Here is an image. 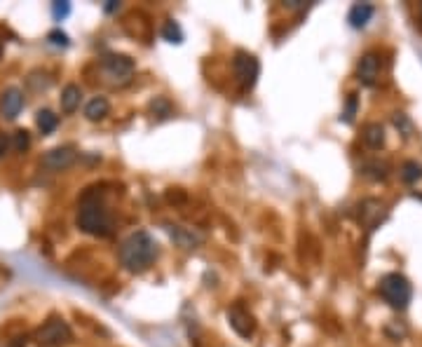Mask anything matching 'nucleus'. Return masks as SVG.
Instances as JSON below:
<instances>
[{"instance_id": "0eeeda50", "label": "nucleus", "mask_w": 422, "mask_h": 347, "mask_svg": "<svg viewBox=\"0 0 422 347\" xmlns=\"http://www.w3.org/2000/svg\"><path fill=\"white\" fill-rule=\"evenodd\" d=\"M359 223L364 225L366 230H375L378 225L387 218V205L380 200H375V197H369V200H364L359 205Z\"/></svg>"}, {"instance_id": "393cba45", "label": "nucleus", "mask_w": 422, "mask_h": 347, "mask_svg": "<svg viewBox=\"0 0 422 347\" xmlns=\"http://www.w3.org/2000/svg\"><path fill=\"white\" fill-rule=\"evenodd\" d=\"M354 113H357V97L350 94V99H347V108H345V113H343V120H345V123H352V120H354Z\"/></svg>"}, {"instance_id": "1a4fd4ad", "label": "nucleus", "mask_w": 422, "mask_h": 347, "mask_svg": "<svg viewBox=\"0 0 422 347\" xmlns=\"http://www.w3.org/2000/svg\"><path fill=\"white\" fill-rule=\"evenodd\" d=\"M228 322H230V326L237 331V335H242V338H251V335L256 333V319L249 310H244L242 305L230 307Z\"/></svg>"}, {"instance_id": "412c9836", "label": "nucleus", "mask_w": 422, "mask_h": 347, "mask_svg": "<svg viewBox=\"0 0 422 347\" xmlns=\"http://www.w3.org/2000/svg\"><path fill=\"white\" fill-rule=\"evenodd\" d=\"M12 148L16 153H26L31 148V134L26 129H16L12 134Z\"/></svg>"}, {"instance_id": "f8f14e48", "label": "nucleus", "mask_w": 422, "mask_h": 347, "mask_svg": "<svg viewBox=\"0 0 422 347\" xmlns=\"http://www.w3.org/2000/svg\"><path fill=\"white\" fill-rule=\"evenodd\" d=\"M164 230H167V235L174 240V244H179L181 249H197L202 244V240H205L193 228H183V225H164Z\"/></svg>"}, {"instance_id": "9b49d317", "label": "nucleus", "mask_w": 422, "mask_h": 347, "mask_svg": "<svg viewBox=\"0 0 422 347\" xmlns=\"http://www.w3.org/2000/svg\"><path fill=\"white\" fill-rule=\"evenodd\" d=\"M357 75L361 80V85L366 87H373L378 78H380V57L375 52H366L359 62V68H357Z\"/></svg>"}, {"instance_id": "6e6552de", "label": "nucleus", "mask_w": 422, "mask_h": 347, "mask_svg": "<svg viewBox=\"0 0 422 347\" xmlns=\"http://www.w3.org/2000/svg\"><path fill=\"white\" fill-rule=\"evenodd\" d=\"M75 157H78V153H75L73 146H59L42 155V167L49 169V172H64L75 162Z\"/></svg>"}, {"instance_id": "20e7f679", "label": "nucleus", "mask_w": 422, "mask_h": 347, "mask_svg": "<svg viewBox=\"0 0 422 347\" xmlns=\"http://www.w3.org/2000/svg\"><path fill=\"white\" fill-rule=\"evenodd\" d=\"M36 340L40 347H64L73 340L68 322L62 317H49L45 324L36 331Z\"/></svg>"}, {"instance_id": "9d476101", "label": "nucleus", "mask_w": 422, "mask_h": 347, "mask_svg": "<svg viewBox=\"0 0 422 347\" xmlns=\"http://www.w3.org/2000/svg\"><path fill=\"white\" fill-rule=\"evenodd\" d=\"M24 108V92L19 87H8L0 97V113L5 120H16V115Z\"/></svg>"}, {"instance_id": "39448f33", "label": "nucleus", "mask_w": 422, "mask_h": 347, "mask_svg": "<svg viewBox=\"0 0 422 347\" xmlns=\"http://www.w3.org/2000/svg\"><path fill=\"white\" fill-rule=\"evenodd\" d=\"M233 70H235V78H237L239 87H242V90H251L261 75V64L254 54L239 49L233 59Z\"/></svg>"}, {"instance_id": "6ab92c4d", "label": "nucleus", "mask_w": 422, "mask_h": 347, "mask_svg": "<svg viewBox=\"0 0 422 347\" xmlns=\"http://www.w3.org/2000/svg\"><path fill=\"white\" fill-rule=\"evenodd\" d=\"M401 179L404 183H418V181L422 179V164L415 162V159H408V162L401 164Z\"/></svg>"}, {"instance_id": "f257e3e1", "label": "nucleus", "mask_w": 422, "mask_h": 347, "mask_svg": "<svg viewBox=\"0 0 422 347\" xmlns=\"http://www.w3.org/2000/svg\"><path fill=\"white\" fill-rule=\"evenodd\" d=\"M160 246L153 240L150 235L139 230V233H131L127 240L120 244V263L129 270V272H144L155 263Z\"/></svg>"}, {"instance_id": "cd10ccee", "label": "nucleus", "mask_w": 422, "mask_h": 347, "mask_svg": "<svg viewBox=\"0 0 422 347\" xmlns=\"http://www.w3.org/2000/svg\"><path fill=\"white\" fill-rule=\"evenodd\" d=\"M115 10H120V3H115V0H108L106 12H115Z\"/></svg>"}, {"instance_id": "7ed1b4c3", "label": "nucleus", "mask_w": 422, "mask_h": 347, "mask_svg": "<svg viewBox=\"0 0 422 347\" xmlns=\"http://www.w3.org/2000/svg\"><path fill=\"white\" fill-rule=\"evenodd\" d=\"M380 296L394 310H406L410 298H413V286H410V282L404 274L387 272L380 279Z\"/></svg>"}, {"instance_id": "423d86ee", "label": "nucleus", "mask_w": 422, "mask_h": 347, "mask_svg": "<svg viewBox=\"0 0 422 347\" xmlns=\"http://www.w3.org/2000/svg\"><path fill=\"white\" fill-rule=\"evenodd\" d=\"M101 68L113 82H127L134 75V59H129L127 54H106Z\"/></svg>"}, {"instance_id": "b1692460", "label": "nucleus", "mask_w": 422, "mask_h": 347, "mask_svg": "<svg viewBox=\"0 0 422 347\" xmlns=\"http://www.w3.org/2000/svg\"><path fill=\"white\" fill-rule=\"evenodd\" d=\"M52 14H54V19L57 21L66 19V16L70 14V3H54L52 5Z\"/></svg>"}, {"instance_id": "5701e85b", "label": "nucleus", "mask_w": 422, "mask_h": 347, "mask_svg": "<svg viewBox=\"0 0 422 347\" xmlns=\"http://www.w3.org/2000/svg\"><path fill=\"white\" fill-rule=\"evenodd\" d=\"M47 40L52 42V45H57V47H68V36H66L64 31H59V29L49 31Z\"/></svg>"}, {"instance_id": "c85d7f7f", "label": "nucleus", "mask_w": 422, "mask_h": 347, "mask_svg": "<svg viewBox=\"0 0 422 347\" xmlns=\"http://www.w3.org/2000/svg\"><path fill=\"white\" fill-rule=\"evenodd\" d=\"M420 16H422V5H420Z\"/></svg>"}, {"instance_id": "4be33fe9", "label": "nucleus", "mask_w": 422, "mask_h": 347, "mask_svg": "<svg viewBox=\"0 0 422 347\" xmlns=\"http://www.w3.org/2000/svg\"><path fill=\"white\" fill-rule=\"evenodd\" d=\"M392 123H394V127H397V129L401 131L404 136H410V131H413V125H410V120H408L406 113H394Z\"/></svg>"}, {"instance_id": "f3484780", "label": "nucleus", "mask_w": 422, "mask_h": 347, "mask_svg": "<svg viewBox=\"0 0 422 347\" xmlns=\"http://www.w3.org/2000/svg\"><path fill=\"white\" fill-rule=\"evenodd\" d=\"M361 174L366 179H373V181H385L390 176V164L387 162H380V159H373V162H366L361 167Z\"/></svg>"}, {"instance_id": "dca6fc26", "label": "nucleus", "mask_w": 422, "mask_h": 347, "mask_svg": "<svg viewBox=\"0 0 422 347\" xmlns=\"http://www.w3.org/2000/svg\"><path fill=\"white\" fill-rule=\"evenodd\" d=\"M80 99H82V92H80L78 85H66L64 92H62V99H59L62 111L64 113H73L75 108L80 106Z\"/></svg>"}, {"instance_id": "a211bd4d", "label": "nucleus", "mask_w": 422, "mask_h": 347, "mask_svg": "<svg viewBox=\"0 0 422 347\" xmlns=\"http://www.w3.org/2000/svg\"><path fill=\"white\" fill-rule=\"evenodd\" d=\"M36 125L42 134H52L59 125V115H54L49 108H42V111H38V115H36Z\"/></svg>"}, {"instance_id": "bb28decb", "label": "nucleus", "mask_w": 422, "mask_h": 347, "mask_svg": "<svg viewBox=\"0 0 422 347\" xmlns=\"http://www.w3.org/2000/svg\"><path fill=\"white\" fill-rule=\"evenodd\" d=\"M284 5H287L289 10H305V8H308L303 0H289V3H284Z\"/></svg>"}, {"instance_id": "4468645a", "label": "nucleus", "mask_w": 422, "mask_h": 347, "mask_svg": "<svg viewBox=\"0 0 422 347\" xmlns=\"http://www.w3.org/2000/svg\"><path fill=\"white\" fill-rule=\"evenodd\" d=\"M111 111V103H108L106 97H94L90 103L85 106V118L92 120V123H98V120H103Z\"/></svg>"}, {"instance_id": "a878e982", "label": "nucleus", "mask_w": 422, "mask_h": 347, "mask_svg": "<svg viewBox=\"0 0 422 347\" xmlns=\"http://www.w3.org/2000/svg\"><path fill=\"white\" fill-rule=\"evenodd\" d=\"M10 148H12V139H10L8 134H3V131H0V159L8 155Z\"/></svg>"}, {"instance_id": "f03ea898", "label": "nucleus", "mask_w": 422, "mask_h": 347, "mask_svg": "<svg viewBox=\"0 0 422 347\" xmlns=\"http://www.w3.org/2000/svg\"><path fill=\"white\" fill-rule=\"evenodd\" d=\"M78 228L87 235L108 237L113 233V218L98 197L87 195L78 209Z\"/></svg>"}, {"instance_id": "ddd939ff", "label": "nucleus", "mask_w": 422, "mask_h": 347, "mask_svg": "<svg viewBox=\"0 0 422 347\" xmlns=\"http://www.w3.org/2000/svg\"><path fill=\"white\" fill-rule=\"evenodd\" d=\"M373 12L375 8L371 3H357L350 8V14H347V21L352 29H364L371 19H373Z\"/></svg>"}, {"instance_id": "aec40b11", "label": "nucleus", "mask_w": 422, "mask_h": 347, "mask_svg": "<svg viewBox=\"0 0 422 347\" xmlns=\"http://www.w3.org/2000/svg\"><path fill=\"white\" fill-rule=\"evenodd\" d=\"M162 38L167 42H183V31H181V26L176 24L174 19H169V21H164V26H162Z\"/></svg>"}, {"instance_id": "2eb2a0df", "label": "nucleus", "mask_w": 422, "mask_h": 347, "mask_svg": "<svg viewBox=\"0 0 422 347\" xmlns=\"http://www.w3.org/2000/svg\"><path fill=\"white\" fill-rule=\"evenodd\" d=\"M364 143L369 148H373V151H378V148L385 146V129H382L380 123H369L364 127Z\"/></svg>"}]
</instances>
